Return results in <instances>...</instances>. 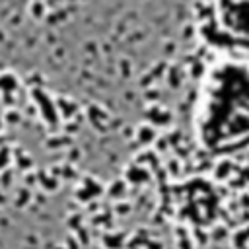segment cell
<instances>
[{"label": "cell", "instance_id": "6da1fadb", "mask_svg": "<svg viewBox=\"0 0 249 249\" xmlns=\"http://www.w3.org/2000/svg\"><path fill=\"white\" fill-rule=\"evenodd\" d=\"M222 8L228 27L249 39V0H222Z\"/></svg>", "mask_w": 249, "mask_h": 249}]
</instances>
